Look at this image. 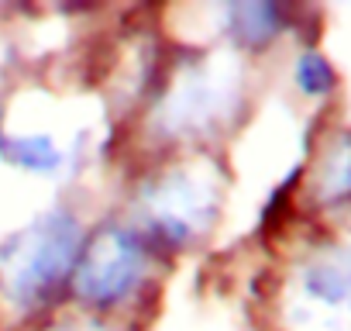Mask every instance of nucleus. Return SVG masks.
<instances>
[{"mask_svg": "<svg viewBox=\"0 0 351 331\" xmlns=\"http://www.w3.org/2000/svg\"><path fill=\"white\" fill-rule=\"evenodd\" d=\"M76 255V225L66 218H49L35 235L32 245L21 252V262L14 269V297L21 304L49 297L56 290Z\"/></svg>", "mask_w": 351, "mask_h": 331, "instance_id": "1", "label": "nucleus"}, {"mask_svg": "<svg viewBox=\"0 0 351 331\" xmlns=\"http://www.w3.org/2000/svg\"><path fill=\"white\" fill-rule=\"evenodd\" d=\"M134 279H138V252L128 238H121L117 245L107 249V259L93 255L86 262V273H83L80 283H83V293L90 300H114Z\"/></svg>", "mask_w": 351, "mask_h": 331, "instance_id": "2", "label": "nucleus"}, {"mask_svg": "<svg viewBox=\"0 0 351 331\" xmlns=\"http://www.w3.org/2000/svg\"><path fill=\"white\" fill-rule=\"evenodd\" d=\"M0 155L25 166V170H38V173H49L59 166V152L49 138H8V135H0Z\"/></svg>", "mask_w": 351, "mask_h": 331, "instance_id": "3", "label": "nucleus"}, {"mask_svg": "<svg viewBox=\"0 0 351 331\" xmlns=\"http://www.w3.org/2000/svg\"><path fill=\"white\" fill-rule=\"evenodd\" d=\"M306 290L324 304H348L351 300V269L341 262H324L306 276Z\"/></svg>", "mask_w": 351, "mask_h": 331, "instance_id": "4", "label": "nucleus"}, {"mask_svg": "<svg viewBox=\"0 0 351 331\" xmlns=\"http://www.w3.org/2000/svg\"><path fill=\"white\" fill-rule=\"evenodd\" d=\"M234 28L248 42H265L279 32V11L272 4H245L234 8Z\"/></svg>", "mask_w": 351, "mask_h": 331, "instance_id": "5", "label": "nucleus"}, {"mask_svg": "<svg viewBox=\"0 0 351 331\" xmlns=\"http://www.w3.org/2000/svg\"><path fill=\"white\" fill-rule=\"evenodd\" d=\"M296 83H300L303 93L320 97L334 87V69L327 66V59L320 52H303L300 62H296Z\"/></svg>", "mask_w": 351, "mask_h": 331, "instance_id": "6", "label": "nucleus"}, {"mask_svg": "<svg viewBox=\"0 0 351 331\" xmlns=\"http://www.w3.org/2000/svg\"><path fill=\"white\" fill-rule=\"evenodd\" d=\"M327 197H351V138L337 148V159L327 176Z\"/></svg>", "mask_w": 351, "mask_h": 331, "instance_id": "7", "label": "nucleus"}]
</instances>
